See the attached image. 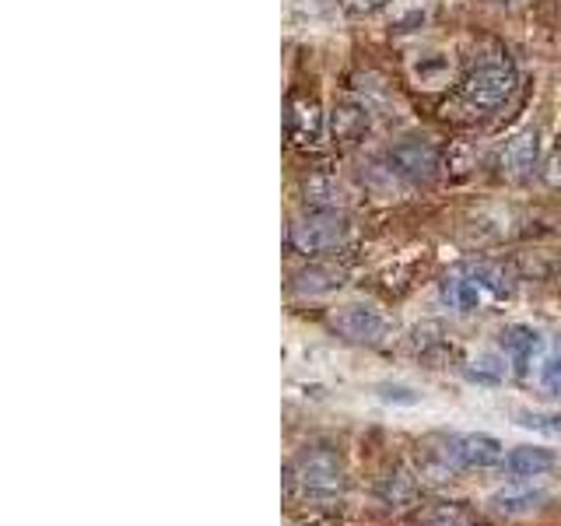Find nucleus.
Wrapping results in <instances>:
<instances>
[{
    "label": "nucleus",
    "instance_id": "nucleus-15",
    "mask_svg": "<svg viewBox=\"0 0 561 526\" xmlns=\"http://www.w3.org/2000/svg\"><path fill=\"white\" fill-rule=\"evenodd\" d=\"M302 197L316 210H337L344 204V186L337 183V175L330 172H312L302 183Z\"/></svg>",
    "mask_w": 561,
    "mask_h": 526
},
{
    "label": "nucleus",
    "instance_id": "nucleus-4",
    "mask_svg": "<svg viewBox=\"0 0 561 526\" xmlns=\"http://www.w3.org/2000/svg\"><path fill=\"white\" fill-rule=\"evenodd\" d=\"M344 232H347V221H344L341 210L309 207L306 215H298L288 225V245L298 256H316V253L333 250V245H341Z\"/></svg>",
    "mask_w": 561,
    "mask_h": 526
},
{
    "label": "nucleus",
    "instance_id": "nucleus-20",
    "mask_svg": "<svg viewBox=\"0 0 561 526\" xmlns=\"http://www.w3.org/2000/svg\"><path fill=\"white\" fill-rule=\"evenodd\" d=\"M540 180H543V186H548V190H558L561 193V148H554L548 158H543Z\"/></svg>",
    "mask_w": 561,
    "mask_h": 526
},
{
    "label": "nucleus",
    "instance_id": "nucleus-1",
    "mask_svg": "<svg viewBox=\"0 0 561 526\" xmlns=\"http://www.w3.org/2000/svg\"><path fill=\"white\" fill-rule=\"evenodd\" d=\"M516 84H519V78H516L513 64L491 60V64H481V67L470 70L463 88H460V99L473 113H499L502 105L513 99Z\"/></svg>",
    "mask_w": 561,
    "mask_h": 526
},
{
    "label": "nucleus",
    "instance_id": "nucleus-21",
    "mask_svg": "<svg viewBox=\"0 0 561 526\" xmlns=\"http://www.w3.org/2000/svg\"><path fill=\"white\" fill-rule=\"evenodd\" d=\"M540 382L548 386L551 393H561V344H558V351H554V355H551L548 362H543Z\"/></svg>",
    "mask_w": 561,
    "mask_h": 526
},
{
    "label": "nucleus",
    "instance_id": "nucleus-7",
    "mask_svg": "<svg viewBox=\"0 0 561 526\" xmlns=\"http://www.w3.org/2000/svg\"><path fill=\"white\" fill-rule=\"evenodd\" d=\"M330 327L337 338H344L351 344H376V341H382V333L390 323H386L373 306H344L341 312H333Z\"/></svg>",
    "mask_w": 561,
    "mask_h": 526
},
{
    "label": "nucleus",
    "instance_id": "nucleus-2",
    "mask_svg": "<svg viewBox=\"0 0 561 526\" xmlns=\"http://www.w3.org/2000/svg\"><path fill=\"white\" fill-rule=\"evenodd\" d=\"M435 460L443 473L453 470H488V467H499L505 460L502 443L495 435H484V432H460V435H446L443 438V449H435Z\"/></svg>",
    "mask_w": 561,
    "mask_h": 526
},
{
    "label": "nucleus",
    "instance_id": "nucleus-8",
    "mask_svg": "<svg viewBox=\"0 0 561 526\" xmlns=\"http://www.w3.org/2000/svg\"><path fill=\"white\" fill-rule=\"evenodd\" d=\"M373 127V116H368V105L355 102V99H341L333 110L327 113V130L333 137V145L351 148L368 134Z\"/></svg>",
    "mask_w": 561,
    "mask_h": 526
},
{
    "label": "nucleus",
    "instance_id": "nucleus-5",
    "mask_svg": "<svg viewBox=\"0 0 561 526\" xmlns=\"http://www.w3.org/2000/svg\"><path fill=\"white\" fill-rule=\"evenodd\" d=\"M386 162H390V172L400 175V180H408L411 186H425L443 169V151L425 137H408L390 148Z\"/></svg>",
    "mask_w": 561,
    "mask_h": 526
},
{
    "label": "nucleus",
    "instance_id": "nucleus-19",
    "mask_svg": "<svg viewBox=\"0 0 561 526\" xmlns=\"http://www.w3.org/2000/svg\"><path fill=\"white\" fill-rule=\"evenodd\" d=\"M467 376L478 382H502L505 365H499L495 358H481V362H473V368H467Z\"/></svg>",
    "mask_w": 561,
    "mask_h": 526
},
{
    "label": "nucleus",
    "instance_id": "nucleus-11",
    "mask_svg": "<svg viewBox=\"0 0 561 526\" xmlns=\"http://www.w3.org/2000/svg\"><path fill=\"white\" fill-rule=\"evenodd\" d=\"M508 478H540L558 467V456L554 449H543V446H516L513 453L502 460Z\"/></svg>",
    "mask_w": 561,
    "mask_h": 526
},
{
    "label": "nucleus",
    "instance_id": "nucleus-6",
    "mask_svg": "<svg viewBox=\"0 0 561 526\" xmlns=\"http://www.w3.org/2000/svg\"><path fill=\"white\" fill-rule=\"evenodd\" d=\"M288 137L295 140V145H302V148H312L316 140L323 137V127H327V113H323V105L316 95H306V92H295L288 99Z\"/></svg>",
    "mask_w": 561,
    "mask_h": 526
},
{
    "label": "nucleus",
    "instance_id": "nucleus-13",
    "mask_svg": "<svg viewBox=\"0 0 561 526\" xmlns=\"http://www.w3.org/2000/svg\"><path fill=\"white\" fill-rule=\"evenodd\" d=\"M438 295H443V302L456 312H473L481 306V298H484V288L478 285V277H473L470 271L463 274H449L443 281V288H438Z\"/></svg>",
    "mask_w": 561,
    "mask_h": 526
},
{
    "label": "nucleus",
    "instance_id": "nucleus-17",
    "mask_svg": "<svg viewBox=\"0 0 561 526\" xmlns=\"http://www.w3.org/2000/svg\"><path fill=\"white\" fill-rule=\"evenodd\" d=\"M414 495H417V488H414V481L408 478V473H390V478H386L382 488H379V499L386 505H408Z\"/></svg>",
    "mask_w": 561,
    "mask_h": 526
},
{
    "label": "nucleus",
    "instance_id": "nucleus-9",
    "mask_svg": "<svg viewBox=\"0 0 561 526\" xmlns=\"http://www.w3.org/2000/svg\"><path fill=\"white\" fill-rule=\"evenodd\" d=\"M537 151H540V137H537V130L530 127V130H519V134H513L502 145V151H499V165H502V172L505 175H513V180H523V175H530L534 172V165H537Z\"/></svg>",
    "mask_w": 561,
    "mask_h": 526
},
{
    "label": "nucleus",
    "instance_id": "nucleus-3",
    "mask_svg": "<svg viewBox=\"0 0 561 526\" xmlns=\"http://www.w3.org/2000/svg\"><path fill=\"white\" fill-rule=\"evenodd\" d=\"M288 481L302 488L306 495H333L344 488V464L327 446H306L288 467Z\"/></svg>",
    "mask_w": 561,
    "mask_h": 526
},
{
    "label": "nucleus",
    "instance_id": "nucleus-16",
    "mask_svg": "<svg viewBox=\"0 0 561 526\" xmlns=\"http://www.w3.org/2000/svg\"><path fill=\"white\" fill-rule=\"evenodd\" d=\"M467 271L478 277V285L484 288V295H495V298L508 295V277H505V271L499 267V263H473V267H467Z\"/></svg>",
    "mask_w": 561,
    "mask_h": 526
},
{
    "label": "nucleus",
    "instance_id": "nucleus-14",
    "mask_svg": "<svg viewBox=\"0 0 561 526\" xmlns=\"http://www.w3.org/2000/svg\"><path fill=\"white\" fill-rule=\"evenodd\" d=\"M543 502H548V491L543 488H502L491 495V508H495L499 516H523V513H534V508H540Z\"/></svg>",
    "mask_w": 561,
    "mask_h": 526
},
{
    "label": "nucleus",
    "instance_id": "nucleus-18",
    "mask_svg": "<svg viewBox=\"0 0 561 526\" xmlns=\"http://www.w3.org/2000/svg\"><path fill=\"white\" fill-rule=\"evenodd\" d=\"M516 421L523 428H534V432L561 438V411H519Z\"/></svg>",
    "mask_w": 561,
    "mask_h": 526
},
{
    "label": "nucleus",
    "instance_id": "nucleus-22",
    "mask_svg": "<svg viewBox=\"0 0 561 526\" xmlns=\"http://www.w3.org/2000/svg\"><path fill=\"white\" fill-rule=\"evenodd\" d=\"M382 400H400V403H417V397L411 390H403V386H379Z\"/></svg>",
    "mask_w": 561,
    "mask_h": 526
},
{
    "label": "nucleus",
    "instance_id": "nucleus-12",
    "mask_svg": "<svg viewBox=\"0 0 561 526\" xmlns=\"http://www.w3.org/2000/svg\"><path fill=\"white\" fill-rule=\"evenodd\" d=\"M341 285H344V267H337V263H309L291 281V288L298 295H330Z\"/></svg>",
    "mask_w": 561,
    "mask_h": 526
},
{
    "label": "nucleus",
    "instance_id": "nucleus-10",
    "mask_svg": "<svg viewBox=\"0 0 561 526\" xmlns=\"http://www.w3.org/2000/svg\"><path fill=\"white\" fill-rule=\"evenodd\" d=\"M502 351L508 355V362L516 365V373L526 376V368H530L534 355L540 351V330L526 327V323H508L502 330Z\"/></svg>",
    "mask_w": 561,
    "mask_h": 526
}]
</instances>
